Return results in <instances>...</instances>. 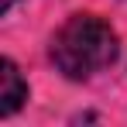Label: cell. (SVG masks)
Wrapping results in <instances>:
<instances>
[{"label":"cell","instance_id":"2","mask_svg":"<svg viewBox=\"0 0 127 127\" xmlns=\"http://www.w3.org/2000/svg\"><path fill=\"white\" fill-rule=\"evenodd\" d=\"M24 100H28V83L21 79L17 65L10 62V59H3L0 62V117L17 113Z\"/></svg>","mask_w":127,"mask_h":127},{"label":"cell","instance_id":"1","mask_svg":"<svg viewBox=\"0 0 127 127\" xmlns=\"http://www.w3.org/2000/svg\"><path fill=\"white\" fill-rule=\"evenodd\" d=\"M117 31L93 14H76L52 38V62L65 79H89L117 59Z\"/></svg>","mask_w":127,"mask_h":127},{"label":"cell","instance_id":"3","mask_svg":"<svg viewBox=\"0 0 127 127\" xmlns=\"http://www.w3.org/2000/svg\"><path fill=\"white\" fill-rule=\"evenodd\" d=\"M10 7H14V0H3V3H0V10H3V14H7Z\"/></svg>","mask_w":127,"mask_h":127}]
</instances>
